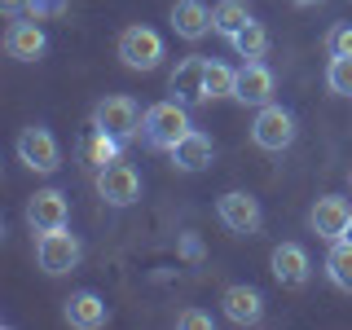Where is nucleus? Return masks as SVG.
Wrapping results in <instances>:
<instances>
[{"mask_svg":"<svg viewBox=\"0 0 352 330\" xmlns=\"http://www.w3.org/2000/svg\"><path fill=\"white\" fill-rule=\"evenodd\" d=\"M190 128H194L190 124V110H185V102H176V97L154 102L146 110V119H141V132H146V141H150L154 150H172Z\"/></svg>","mask_w":352,"mask_h":330,"instance_id":"nucleus-1","label":"nucleus"},{"mask_svg":"<svg viewBox=\"0 0 352 330\" xmlns=\"http://www.w3.org/2000/svg\"><path fill=\"white\" fill-rule=\"evenodd\" d=\"M80 256H84V247H80V238H75V234H66V225L62 229H49V234L36 238V264L49 273V278L71 273L75 264H80Z\"/></svg>","mask_w":352,"mask_h":330,"instance_id":"nucleus-2","label":"nucleus"},{"mask_svg":"<svg viewBox=\"0 0 352 330\" xmlns=\"http://www.w3.org/2000/svg\"><path fill=\"white\" fill-rule=\"evenodd\" d=\"M119 62L128 71H154L163 62V36L154 27H124L119 31Z\"/></svg>","mask_w":352,"mask_h":330,"instance_id":"nucleus-3","label":"nucleus"},{"mask_svg":"<svg viewBox=\"0 0 352 330\" xmlns=\"http://www.w3.org/2000/svg\"><path fill=\"white\" fill-rule=\"evenodd\" d=\"M18 159L27 163L31 172H58L62 168V146H58V137H53L44 124H31V128H22L18 132Z\"/></svg>","mask_w":352,"mask_h":330,"instance_id":"nucleus-4","label":"nucleus"},{"mask_svg":"<svg viewBox=\"0 0 352 330\" xmlns=\"http://www.w3.org/2000/svg\"><path fill=\"white\" fill-rule=\"evenodd\" d=\"M295 115L286 106H278V102H269V106H260V115H256V124H251V141H256L260 150H286L295 141Z\"/></svg>","mask_w":352,"mask_h":330,"instance_id":"nucleus-5","label":"nucleus"},{"mask_svg":"<svg viewBox=\"0 0 352 330\" xmlns=\"http://www.w3.org/2000/svg\"><path fill=\"white\" fill-rule=\"evenodd\" d=\"M216 216L225 220V229H229V234H242V238L260 234V225H264L260 198H256V194H247V190H229V194H220Z\"/></svg>","mask_w":352,"mask_h":330,"instance_id":"nucleus-6","label":"nucleus"},{"mask_svg":"<svg viewBox=\"0 0 352 330\" xmlns=\"http://www.w3.org/2000/svg\"><path fill=\"white\" fill-rule=\"evenodd\" d=\"M97 198H106L110 207H132L141 198V176H137V168L124 163V159L97 168Z\"/></svg>","mask_w":352,"mask_h":330,"instance_id":"nucleus-7","label":"nucleus"},{"mask_svg":"<svg viewBox=\"0 0 352 330\" xmlns=\"http://www.w3.org/2000/svg\"><path fill=\"white\" fill-rule=\"evenodd\" d=\"M308 225H313V234L322 242H339L352 229V203L339 194H322L313 203V212H308Z\"/></svg>","mask_w":352,"mask_h":330,"instance_id":"nucleus-8","label":"nucleus"},{"mask_svg":"<svg viewBox=\"0 0 352 330\" xmlns=\"http://www.w3.org/2000/svg\"><path fill=\"white\" fill-rule=\"evenodd\" d=\"M141 106L132 102L128 93H115V97H106V102H97L93 110V128H102V132H115V137H132V132L141 128Z\"/></svg>","mask_w":352,"mask_h":330,"instance_id":"nucleus-9","label":"nucleus"},{"mask_svg":"<svg viewBox=\"0 0 352 330\" xmlns=\"http://www.w3.org/2000/svg\"><path fill=\"white\" fill-rule=\"evenodd\" d=\"M269 269H273V278H278V286L300 291V286L308 282V273H313V260H308V251L300 247V242H282V247H273Z\"/></svg>","mask_w":352,"mask_h":330,"instance_id":"nucleus-10","label":"nucleus"},{"mask_svg":"<svg viewBox=\"0 0 352 330\" xmlns=\"http://www.w3.org/2000/svg\"><path fill=\"white\" fill-rule=\"evenodd\" d=\"M71 220V207H66L62 190H36L27 203V225L31 234H49V229H62Z\"/></svg>","mask_w":352,"mask_h":330,"instance_id":"nucleus-11","label":"nucleus"},{"mask_svg":"<svg viewBox=\"0 0 352 330\" xmlns=\"http://www.w3.org/2000/svg\"><path fill=\"white\" fill-rule=\"evenodd\" d=\"M44 49H49V36H44V27H40L36 18L9 22V31H5V53H9V58H18V62H40Z\"/></svg>","mask_w":352,"mask_h":330,"instance_id":"nucleus-12","label":"nucleus"},{"mask_svg":"<svg viewBox=\"0 0 352 330\" xmlns=\"http://www.w3.org/2000/svg\"><path fill=\"white\" fill-rule=\"evenodd\" d=\"M234 97L242 106H269L273 102V71L264 66L260 58H247L238 66V88Z\"/></svg>","mask_w":352,"mask_h":330,"instance_id":"nucleus-13","label":"nucleus"},{"mask_svg":"<svg viewBox=\"0 0 352 330\" xmlns=\"http://www.w3.org/2000/svg\"><path fill=\"white\" fill-rule=\"evenodd\" d=\"M220 308H225V317L234 326H256L264 317V295L256 286L238 282V286H225V295H220Z\"/></svg>","mask_w":352,"mask_h":330,"instance_id":"nucleus-14","label":"nucleus"},{"mask_svg":"<svg viewBox=\"0 0 352 330\" xmlns=\"http://www.w3.org/2000/svg\"><path fill=\"white\" fill-rule=\"evenodd\" d=\"M62 317H66V326H75V330H102L110 322V308L97 291H75L71 300H66Z\"/></svg>","mask_w":352,"mask_h":330,"instance_id":"nucleus-15","label":"nucleus"},{"mask_svg":"<svg viewBox=\"0 0 352 330\" xmlns=\"http://www.w3.org/2000/svg\"><path fill=\"white\" fill-rule=\"evenodd\" d=\"M168 154H172V163L181 172H207V168H212V159H216V146H212V137H207V132L190 128Z\"/></svg>","mask_w":352,"mask_h":330,"instance_id":"nucleus-16","label":"nucleus"},{"mask_svg":"<svg viewBox=\"0 0 352 330\" xmlns=\"http://www.w3.org/2000/svg\"><path fill=\"white\" fill-rule=\"evenodd\" d=\"M203 84H207V58H198V53H194V58H185V62L172 71V80H168L172 97H176V102H185V106L207 102Z\"/></svg>","mask_w":352,"mask_h":330,"instance_id":"nucleus-17","label":"nucleus"},{"mask_svg":"<svg viewBox=\"0 0 352 330\" xmlns=\"http://www.w3.org/2000/svg\"><path fill=\"white\" fill-rule=\"evenodd\" d=\"M172 31H176L181 40L198 44L207 31H216V27H212V9H207L203 0H176V5H172Z\"/></svg>","mask_w":352,"mask_h":330,"instance_id":"nucleus-18","label":"nucleus"},{"mask_svg":"<svg viewBox=\"0 0 352 330\" xmlns=\"http://www.w3.org/2000/svg\"><path fill=\"white\" fill-rule=\"evenodd\" d=\"M80 154H84V163H88V168H106V163H115L119 154H124V137H115V132H102V128H93V132L84 137Z\"/></svg>","mask_w":352,"mask_h":330,"instance_id":"nucleus-19","label":"nucleus"},{"mask_svg":"<svg viewBox=\"0 0 352 330\" xmlns=\"http://www.w3.org/2000/svg\"><path fill=\"white\" fill-rule=\"evenodd\" d=\"M247 22H251L247 0H220V5L212 9V27H216V36H225V40H234Z\"/></svg>","mask_w":352,"mask_h":330,"instance_id":"nucleus-20","label":"nucleus"},{"mask_svg":"<svg viewBox=\"0 0 352 330\" xmlns=\"http://www.w3.org/2000/svg\"><path fill=\"white\" fill-rule=\"evenodd\" d=\"M326 273L339 291H352V238L330 242V256H326Z\"/></svg>","mask_w":352,"mask_h":330,"instance_id":"nucleus-21","label":"nucleus"},{"mask_svg":"<svg viewBox=\"0 0 352 330\" xmlns=\"http://www.w3.org/2000/svg\"><path fill=\"white\" fill-rule=\"evenodd\" d=\"M229 44L238 49V58H264V53H269V31H264V22L251 18V22H247V27H242Z\"/></svg>","mask_w":352,"mask_h":330,"instance_id":"nucleus-22","label":"nucleus"},{"mask_svg":"<svg viewBox=\"0 0 352 330\" xmlns=\"http://www.w3.org/2000/svg\"><path fill=\"white\" fill-rule=\"evenodd\" d=\"M234 88H238V71H234V66L207 62V84H203L207 102H216V97H234Z\"/></svg>","mask_w":352,"mask_h":330,"instance_id":"nucleus-23","label":"nucleus"},{"mask_svg":"<svg viewBox=\"0 0 352 330\" xmlns=\"http://www.w3.org/2000/svg\"><path fill=\"white\" fill-rule=\"evenodd\" d=\"M326 88L335 97H352V58H330V66H326Z\"/></svg>","mask_w":352,"mask_h":330,"instance_id":"nucleus-24","label":"nucleus"},{"mask_svg":"<svg viewBox=\"0 0 352 330\" xmlns=\"http://www.w3.org/2000/svg\"><path fill=\"white\" fill-rule=\"evenodd\" d=\"M326 49H330V58H352V27H348V22L330 27V36H326Z\"/></svg>","mask_w":352,"mask_h":330,"instance_id":"nucleus-25","label":"nucleus"},{"mask_svg":"<svg viewBox=\"0 0 352 330\" xmlns=\"http://www.w3.org/2000/svg\"><path fill=\"white\" fill-rule=\"evenodd\" d=\"M66 5L71 0H27V18H36V22L58 18V14H66Z\"/></svg>","mask_w":352,"mask_h":330,"instance_id":"nucleus-26","label":"nucleus"},{"mask_svg":"<svg viewBox=\"0 0 352 330\" xmlns=\"http://www.w3.org/2000/svg\"><path fill=\"white\" fill-rule=\"evenodd\" d=\"M176 330H212V317L203 308H185V313H176Z\"/></svg>","mask_w":352,"mask_h":330,"instance_id":"nucleus-27","label":"nucleus"},{"mask_svg":"<svg viewBox=\"0 0 352 330\" xmlns=\"http://www.w3.org/2000/svg\"><path fill=\"white\" fill-rule=\"evenodd\" d=\"M0 9H5V14H9V18H18V14H22V9H27V0H0Z\"/></svg>","mask_w":352,"mask_h":330,"instance_id":"nucleus-28","label":"nucleus"},{"mask_svg":"<svg viewBox=\"0 0 352 330\" xmlns=\"http://www.w3.org/2000/svg\"><path fill=\"white\" fill-rule=\"evenodd\" d=\"M291 5H300V9H308V5H322V0H291Z\"/></svg>","mask_w":352,"mask_h":330,"instance_id":"nucleus-29","label":"nucleus"}]
</instances>
